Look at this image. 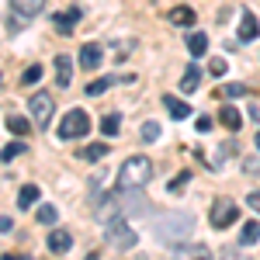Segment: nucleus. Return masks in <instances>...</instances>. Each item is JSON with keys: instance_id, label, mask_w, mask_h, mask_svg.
<instances>
[{"instance_id": "nucleus-1", "label": "nucleus", "mask_w": 260, "mask_h": 260, "mask_svg": "<svg viewBox=\"0 0 260 260\" xmlns=\"http://www.w3.org/2000/svg\"><path fill=\"white\" fill-rule=\"evenodd\" d=\"M194 233V215L191 212H163L156 219V240L167 246H177Z\"/></svg>"}, {"instance_id": "nucleus-2", "label": "nucleus", "mask_w": 260, "mask_h": 260, "mask_svg": "<svg viewBox=\"0 0 260 260\" xmlns=\"http://www.w3.org/2000/svg\"><path fill=\"white\" fill-rule=\"evenodd\" d=\"M149 180H153V160L142 156V153L128 156L118 167V187H125V191H142Z\"/></svg>"}, {"instance_id": "nucleus-3", "label": "nucleus", "mask_w": 260, "mask_h": 260, "mask_svg": "<svg viewBox=\"0 0 260 260\" xmlns=\"http://www.w3.org/2000/svg\"><path fill=\"white\" fill-rule=\"evenodd\" d=\"M104 240L111 243L115 250H132V246L139 243V233L128 225V219H125V215H118V219L104 222Z\"/></svg>"}, {"instance_id": "nucleus-4", "label": "nucleus", "mask_w": 260, "mask_h": 260, "mask_svg": "<svg viewBox=\"0 0 260 260\" xmlns=\"http://www.w3.org/2000/svg\"><path fill=\"white\" fill-rule=\"evenodd\" d=\"M87 132H90V118H87V111H83V108L66 111V118L59 121V139H83Z\"/></svg>"}, {"instance_id": "nucleus-5", "label": "nucleus", "mask_w": 260, "mask_h": 260, "mask_svg": "<svg viewBox=\"0 0 260 260\" xmlns=\"http://www.w3.org/2000/svg\"><path fill=\"white\" fill-rule=\"evenodd\" d=\"M236 219H240V205H233L229 198H219L215 205H212V212H208L212 229H229Z\"/></svg>"}, {"instance_id": "nucleus-6", "label": "nucleus", "mask_w": 260, "mask_h": 260, "mask_svg": "<svg viewBox=\"0 0 260 260\" xmlns=\"http://www.w3.org/2000/svg\"><path fill=\"white\" fill-rule=\"evenodd\" d=\"M28 111H31L35 125L49 128V118H52V111H56V101L49 98L45 90H39V94H31V101H28Z\"/></svg>"}, {"instance_id": "nucleus-7", "label": "nucleus", "mask_w": 260, "mask_h": 260, "mask_svg": "<svg viewBox=\"0 0 260 260\" xmlns=\"http://www.w3.org/2000/svg\"><path fill=\"white\" fill-rule=\"evenodd\" d=\"M163 108L170 111V118H177V121H184V118H191V115H194V108H191L187 101L174 98V94H163Z\"/></svg>"}, {"instance_id": "nucleus-8", "label": "nucleus", "mask_w": 260, "mask_h": 260, "mask_svg": "<svg viewBox=\"0 0 260 260\" xmlns=\"http://www.w3.org/2000/svg\"><path fill=\"white\" fill-rule=\"evenodd\" d=\"M101 59H104V45H98V42H87L80 49V66L83 70H98Z\"/></svg>"}, {"instance_id": "nucleus-9", "label": "nucleus", "mask_w": 260, "mask_h": 260, "mask_svg": "<svg viewBox=\"0 0 260 260\" xmlns=\"http://www.w3.org/2000/svg\"><path fill=\"white\" fill-rule=\"evenodd\" d=\"M80 18H83V11H80V7H66L62 14H52V24L59 28L62 35H70V31H73V24H77Z\"/></svg>"}, {"instance_id": "nucleus-10", "label": "nucleus", "mask_w": 260, "mask_h": 260, "mask_svg": "<svg viewBox=\"0 0 260 260\" xmlns=\"http://www.w3.org/2000/svg\"><path fill=\"white\" fill-rule=\"evenodd\" d=\"M45 246H49V253H66V250L73 246V236H70L66 229H52V233L45 236Z\"/></svg>"}, {"instance_id": "nucleus-11", "label": "nucleus", "mask_w": 260, "mask_h": 260, "mask_svg": "<svg viewBox=\"0 0 260 260\" xmlns=\"http://www.w3.org/2000/svg\"><path fill=\"white\" fill-rule=\"evenodd\" d=\"M174 260H212V250H208V246H201V243L177 246V250H174Z\"/></svg>"}, {"instance_id": "nucleus-12", "label": "nucleus", "mask_w": 260, "mask_h": 260, "mask_svg": "<svg viewBox=\"0 0 260 260\" xmlns=\"http://www.w3.org/2000/svg\"><path fill=\"white\" fill-rule=\"evenodd\" d=\"M11 7L18 11V18H21V21H31L35 14H42L45 0H11Z\"/></svg>"}, {"instance_id": "nucleus-13", "label": "nucleus", "mask_w": 260, "mask_h": 260, "mask_svg": "<svg viewBox=\"0 0 260 260\" xmlns=\"http://www.w3.org/2000/svg\"><path fill=\"white\" fill-rule=\"evenodd\" d=\"M257 31H260V24H257V18H253V11H243V18H240V39L243 42H253V39H257Z\"/></svg>"}, {"instance_id": "nucleus-14", "label": "nucleus", "mask_w": 260, "mask_h": 260, "mask_svg": "<svg viewBox=\"0 0 260 260\" xmlns=\"http://www.w3.org/2000/svg\"><path fill=\"white\" fill-rule=\"evenodd\" d=\"M70 80H73V59L70 56H56V83L70 87Z\"/></svg>"}, {"instance_id": "nucleus-15", "label": "nucleus", "mask_w": 260, "mask_h": 260, "mask_svg": "<svg viewBox=\"0 0 260 260\" xmlns=\"http://www.w3.org/2000/svg\"><path fill=\"white\" fill-rule=\"evenodd\" d=\"M198 83H201V66L191 62V66L184 70V77H180V90H184V94H194V90H198Z\"/></svg>"}, {"instance_id": "nucleus-16", "label": "nucleus", "mask_w": 260, "mask_h": 260, "mask_svg": "<svg viewBox=\"0 0 260 260\" xmlns=\"http://www.w3.org/2000/svg\"><path fill=\"white\" fill-rule=\"evenodd\" d=\"M187 52H191L194 59H201V56L208 52V35H205V31H191V35H187Z\"/></svg>"}, {"instance_id": "nucleus-17", "label": "nucleus", "mask_w": 260, "mask_h": 260, "mask_svg": "<svg viewBox=\"0 0 260 260\" xmlns=\"http://www.w3.org/2000/svg\"><path fill=\"white\" fill-rule=\"evenodd\" d=\"M219 121L225 125V128H229V132H236V128H243V115L236 111V108H233V104H225V108L219 111Z\"/></svg>"}, {"instance_id": "nucleus-18", "label": "nucleus", "mask_w": 260, "mask_h": 260, "mask_svg": "<svg viewBox=\"0 0 260 260\" xmlns=\"http://www.w3.org/2000/svg\"><path fill=\"white\" fill-rule=\"evenodd\" d=\"M167 18L174 21V24H180V28H191V24H194V18H198V14H194V11H191V7H174V11H170V14H167Z\"/></svg>"}, {"instance_id": "nucleus-19", "label": "nucleus", "mask_w": 260, "mask_h": 260, "mask_svg": "<svg viewBox=\"0 0 260 260\" xmlns=\"http://www.w3.org/2000/svg\"><path fill=\"white\" fill-rule=\"evenodd\" d=\"M98 125H101V136H108V139H111V136H118V132H121V115L111 111V115H104Z\"/></svg>"}, {"instance_id": "nucleus-20", "label": "nucleus", "mask_w": 260, "mask_h": 260, "mask_svg": "<svg viewBox=\"0 0 260 260\" xmlns=\"http://www.w3.org/2000/svg\"><path fill=\"white\" fill-rule=\"evenodd\" d=\"M39 184H24V187H21L18 191V208H31V205H35V201H39Z\"/></svg>"}, {"instance_id": "nucleus-21", "label": "nucleus", "mask_w": 260, "mask_h": 260, "mask_svg": "<svg viewBox=\"0 0 260 260\" xmlns=\"http://www.w3.org/2000/svg\"><path fill=\"white\" fill-rule=\"evenodd\" d=\"M253 243H260V222H243L240 246H253Z\"/></svg>"}, {"instance_id": "nucleus-22", "label": "nucleus", "mask_w": 260, "mask_h": 260, "mask_svg": "<svg viewBox=\"0 0 260 260\" xmlns=\"http://www.w3.org/2000/svg\"><path fill=\"white\" fill-rule=\"evenodd\" d=\"M111 149H108V142H90L87 149H83V160H90V163H98V160H104Z\"/></svg>"}, {"instance_id": "nucleus-23", "label": "nucleus", "mask_w": 260, "mask_h": 260, "mask_svg": "<svg viewBox=\"0 0 260 260\" xmlns=\"http://www.w3.org/2000/svg\"><path fill=\"white\" fill-rule=\"evenodd\" d=\"M21 153H24V139H14V142H7V146H4V149H0V160L4 163H11V160H18Z\"/></svg>"}, {"instance_id": "nucleus-24", "label": "nucleus", "mask_w": 260, "mask_h": 260, "mask_svg": "<svg viewBox=\"0 0 260 260\" xmlns=\"http://www.w3.org/2000/svg\"><path fill=\"white\" fill-rule=\"evenodd\" d=\"M111 77H101V80H90L87 83V98H101V94H104V90H108V87H111Z\"/></svg>"}, {"instance_id": "nucleus-25", "label": "nucleus", "mask_w": 260, "mask_h": 260, "mask_svg": "<svg viewBox=\"0 0 260 260\" xmlns=\"http://www.w3.org/2000/svg\"><path fill=\"white\" fill-rule=\"evenodd\" d=\"M215 94L225 98V101H233V98H243V94H246V87H243V83H225V87H219Z\"/></svg>"}, {"instance_id": "nucleus-26", "label": "nucleus", "mask_w": 260, "mask_h": 260, "mask_svg": "<svg viewBox=\"0 0 260 260\" xmlns=\"http://www.w3.org/2000/svg\"><path fill=\"white\" fill-rule=\"evenodd\" d=\"M7 128H11L14 136H21V139H24V136L31 132V125H28L24 118H18V115H14V118H7Z\"/></svg>"}, {"instance_id": "nucleus-27", "label": "nucleus", "mask_w": 260, "mask_h": 260, "mask_svg": "<svg viewBox=\"0 0 260 260\" xmlns=\"http://www.w3.org/2000/svg\"><path fill=\"white\" fill-rule=\"evenodd\" d=\"M187 184H191V174L184 170V174H177V177H174L170 184H167V191H170V194H180V191H184Z\"/></svg>"}, {"instance_id": "nucleus-28", "label": "nucleus", "mask_w": 260, "mask_h": 260, "mask_svg": "<svg viewBox=\"0 0 260 260\" xmlns=\"http://www.w3.org/2000/svg\"><path fill=\"white\" fill-rule=\"evenodd\" d=\"M56 219H59V212H56L52 205H42L39 208V222L42 225H56Z\"/></svg>"}, {"instance_id": "nucleus-29", "label": "nucleus", "mask_w": 260, "mask_h": 260, "mask_svg": "<svg viewBox=\"0 0 260 260\" xmlns=\"http://www.w3.org/2000/svg\"><path fill=\"white\" fill-rule=\"evenodd\" d=\"M142 139H146V142L160 139V125H156V121H146V125H142Z\"/></svg>"}, {"instance_id": "nucleus-30", "label": "nucleus", "mask_w": 260, "mask_h": 260, "mask_svg": "<svg viewBox=\"0 0 260 260\" xmlns=\"http://www.w3.org/2000/svg\"><path fill=\"white\" fill-rule=\"evenodd\" d=\"M39 80H42V66H28L21 73V83H39Z\"/></svg>"}, {"instance_id": "nucleus-31", "label": "nucleus", "mask_w": 260, "mask_h": 260, "mask_svg": "<svg viewBox=\"0 0 260 260\" xmlns=\"http://www.w3.org/2000/svg\"><path fill=\"white\" fill-rule=\"evenodd\" d=\"M225 70H229V62H225V59H212V66H208L212 77H225Z\"/></svg>"}, {"instance_id": "nucleus-32", "label": "nucleus", "mask_w": 260, "mask_h": 260, "mask_svg": "<svg viewBox=\"0 0 260 260\" xmlns=\"http://www.w3.org/2000/svg\"><path fill=\"white\" fill-rule=\"evenodd\" d=\"M219 257H222V260H246V257L240 253V250H236V246H225V250H222Z\"/></svg>"}, {"instance_id": "nucleus-33", "label": "nucleus", "mask_w": 260, "mask_h": 260, "mask_svg": "<svg viewBox=\"0 0 260 260\" xmlns=\"http://www.w3.org/2000/svg\"><path fill=\"white\" fill-rule=\"evenodd\" d=\"M246 205H250L253 212H260V191H250V194H246Z\"/></svg>"}, {"instance_id": "nucleus-34", "label": "nucleus", "mask_w": 260, "mask_h": 260, "mask_svg": "<svg viewBox=\"0 0 260 260\" xmlns=\"http://www.w3.org/2000/svg\"><path fill=\"white\" fill-rule=\"evenodd\" d=\"M14 229V222H11V215H0V233H11Z\"/></svg>"}, {"instance_id": "nucleus-35", "label": "nucleus", "mask_w": 260, "mask_h": 260, "mask_svg": "<svg viewBox=\"0 0 260 260\" xmlns=\"http://www.w3.org/2000/svg\"><path fill=\"white\" fill-rule=\"evenodd\" d=\"M198 132H212V118H198Z\"/></svg>"}, {"instance_id": "nucleus-36", "label": "nucleus", "mask_w": 260, "mask_h": 260, "mask_svg": "<svg viewBox=\"0 0 260 260\" xmlns=\"http://www.w3.org/2000/svg\"><path fill=\"white\" fill-rule=\"evenodd\" d=\"M0 260H24V257H18V253H4Z\"/></svg>"}, {"instance_id": "nucleus-37", "label": "nucleus", "mask_w": 260, "mask_h": 260, "mask_svg": "<svg viewBox=\"0 0 260 260\" xmlns=\"http://www.w3.org/2000/svg\"><path fill=\"white\" fill-rule=\"evenodd\" d=\"M87 260H101V257H98V253H87Z\"/></svg>"}, {"instance_id": "nucleus-38", "label": "nucleus", "mask_w": 260, "mask_h": 260, "mask_svg": "<svg viewBox=\"0 0 260 260\" xmlns=\"http://www.w3.org/2000/svg\"><path fill=\"white\" fill-rule=\"evenodd\" d=\"M257 149H260V132H257Z\"/></svg>"}]
</instances>
